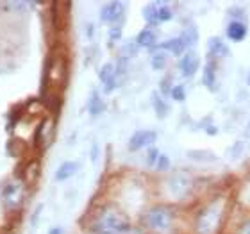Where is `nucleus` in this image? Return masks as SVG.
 I'll return each instance as SVG.
<instances>
[{"instance_id":"nucleus-1","label":"nucleus","mask_w":250,"mask_h":234,"mask_svg":"<svg viewBox=\"0 0 250 234\" xmlns=\"http://www.w3.org/2000/svg\"><path fill=\"white\" fill-rule=\"evenodd\" d=\"M130 229L129 222L116 211H102L99 218L95 220L93 233L95 234H124Z\"/></svg>"},{"instance_id":"nucleus-2","label":"nucleus","mask_w":250,"mask_h":234,"mask_svg":"<svg viewBox=\"0 0 250 234\" xmlns=\"http://www.w3.org/2000/svg\"><path fill=\"white\" fill-rule=\"evenodd\" d=\"M146 225L150 227L152 231H157V233H167L172 227V214L167 209H152L150 213H146L145 216Z\"/></svg>"},{"instance_id":"nucleus-3","label":"nucleus","mask_w":250,"mask_h":234,"mask_svg":"<svg viewBox=\"0 0 250 234\" xmlns=\"http://www.w3.org/2000/svg\"><path fill=\"white\" fill-rule=\"evenodd\" d=\"M124 2H107L100 9V20L104 21V23H116L124 16Z\"/></svg>"},{"instance_id":"nucleus-4","label":"nucleus","mask_w":250,"mask_h":234,"mask_svg":"<svg viewBox=\"0 0 250 234\" xmlns=\"http://www.w3.org/2000/svg\"><path fill=\"white\" fill-rule=\"evenodd\" d=\"M157 134L156 130H136L134 134L130 136L129 140V150H140L143 147L146 145H152L154 141H156Z\"/></svg>"},{"instance_id":"nucleus-5","label":"nucleus","mask_w":250,"mask_h":234,"mask_svg":"<svg viewBox=\"0 0 250 234\" xmlns=\"http://www.w3.org/2000/svg\"><path fill=\"white\" fill-rule=\"evenodd\" d=\"M198 66H200V59H198L197 54L191 52V50H188V52L183 54L181 59H179V70H181V73H183L184 77H193V75L197 73Z\"/></svg>"},{"instance_id":"nucleus-6","label":"nucleus","mask_w":250,"mask_h":234,"mask_svg":"<svg viewBox=\"0 0 250 234\" xmlns=\"http://www.w3.org/2000/svg\"><path fill=\"white\" fill-rule=\"evenodd\" d=\"M247 36V25L240 20H232L227 25V38L230 42H243Z\"/></svg>"},{"instance_id":"nucleus-7","label":"nucleus","mask_w":250,"mask_h":234,"mask_svg":"<svg viewBox=\"0 0 250 234\" xmlns=\"http://www.w3.org/2000/svg\"><path fill=\"white\" fill-rule=\"evenodd\" d=\"M157 48H161V50H170V52L173 54V56H183V54H186L188 50V45L184 43L183 36H177V38H172V40H168V42L161 43Z\"/></svg>"},{"instance_id":"nucleus-8","label":"nucleus","mask_w":250,"mask_h":234,"mask_svg":"<svg viewBox=\"0 0 250 234\" xmlns=\"http://www.w3.org/2000/svg\"><path fill=\"white\" fill-rule=\"evenodd\" d=\"M208 50L211 56H214V58H224V56H227L229 54V48H227V45L224 43V40L218 36H213L208 40Z\"/></svg>"},{"instance_id":"nucleus-9","label":"nucleus","mask_w":250,"mask_h":234,"mask_svg":"<svg viewBox=\"0 0 250 234\" xmlns=\"http://www.w3.org/2000/svg\"><path fill=\"white\" fill-rule=\"evenodd\" d=\"M202 83H204V86L208 89H211V91L216 89V66H214L213 61H209L208 64H206V68H204Z\"/></svg>"},{"instance_id":"nucleus-10","label":"nucleus","mask_w":250,"mask_h":234,"mask_svg":"<svg viewBox=\"0 0 250 234\" xmlns=\"http://www.w3.org/2000/svg\"><path fill=\"white\" fill-rule=\"evenodd\" d=\"M77 170H79V163L64 161L61 167L58 168V172H56V181H66V179H70L72 175H75Z\"/></svg>"},{"instance_id":"nucleus-11","label":"nucleus","mask_w":250,"mask_h":234,"mask_svg":"<svg viewBox=\"0 0 250 234\" xmlns=\"http://www.w3.org/2000/svg\"><path fill=\"white\" fill-rule=\"evenodd\" d=\"M105 109V104H104V100L100 99V95L97 89H93L91 91V95H89V100H88V111H89V115H100L102 111Z\"/></svg>"},{"instance_id":"nucleus-12","label":"nucleus","mask_w":250,"mask_h":234,"mask_svg":"<svg viewBox=\"0 0 250 234\" xmlns=\"http://www.w3.org/2000/svg\"><path fill=\"white\" fill-rule=\"evenodd\" d=\"M157 42V36L156 32L152 31L150 27H146V29H143V31L138 34V38H136V43H138V47H154Z\"/></svg>"},{"instance_id":"nucleus-13","label":"nucleus","mask_w":250,"mask_h":234,"mask_svg":"<svg viewBox=\"0 0 250 234\" xmlns=\"http://www.w3.org/2000/svg\"><path fill=\"white\" fill-rule=\"evenodd\" d=\"M188 157L189 159H193V161H200V163H213L216 161L218 157L214 156L213 152L209 150H188Z\"/></svg>"},{"instance_id":"nucleus-14","label":"nucleus","mask_w":250,"mask_h":234,"mask_svg":"<svg viewBox=\"0 0 250 234\" xmlns=\"http://www.w3.org/2000/svg\"><path fill=\"white\" fill-rule=\"evenodd\" d=\"M157 5H159V2H152V4L145 5V9H143V18L146 20V23H148V25H157V23H159Z\"/></svg>"},{"instance_id":"nucleus-15","label":"nucleus","mask_w":250,"mask_h":234,"mask_svg":"<svg viewBox=\"0 0 250 234\" xmlns=\"http://www.w3.org/2000/svg\"><path fill=\"white\" fill-rule=\"evenodd\" d=\"M152 104H154V109L157 113V118H165L168 115V106L165 104V100L159 97V93L152 95Z\"/></svg>"},{"instance_id":"nucleus-16","label":"nucleus","mask_w":250,"mask_h":234,"mask_svg":"<svg viewBox=\"0 0 250 234\" xmlns=\"http://www.w3.org/2000/svg\"><path fill=\"white\" fill-rule=\"evenodd\" d=\"M181 36H183L184 43H186L188 47H195V45L198 43V31L195 29V27H189V29H186Z\"/></svg>"},{"instance_id":"nucleus-17","label":"nucleus","mask_w":250,"mask_h":234,"mask_svg":"<svg viewBox=\"0 0 250 234\" xmlns=\"http://www.w3.org/2000/svg\"><path fill=\"white\" fill-rule=\"evenodd\" d=\"M150 64H152V68H154V70H163V68L167 66V54H163V52L152 54Z\"/></svg>"},{"instance_id":"nucleus-18","label":"nucleus","mask_w":250,"mask_h":234,"mask_svg":"<svg viewBox=\"0 0 250 234\" xmlns=\"http://www.w3.org/2000/svg\"><path fill=\"white\" fill-rule=\"evenodd\" d=\"M157 15H159V23H163V21L172 20L173 13L167 4H159L157 5Z\"/></svg>"},{"instance_id":"nucleus-19","label":"nucleus","mask_w":250,"mask_h":234,"mask_svg":"<svg viewBox=\"0 0 250 234\" xmlns=\"http://www.w3.org/2000/svg\"><path fill=\"white\" fill-rule=\"evenodd\" d=\"M138 43H127V45H124L122 47V50H120V54H122V58L124 59H129V58H132V56H136L138 54Z\"/></svg>"},{"instance_id":"nucleus-20","label":"nucleus","mask_w":250,"mask_h":234,"mask_svg":"<svg viewBox=\"0 0 250 234\" xmlns=\"http://www.w3.org/2000/svg\"><path fill=\"white\" fill-rule=\"evenodd\" d=\"M170 95H172L173 100H177V102H183L184 99H186V89H184L183 84H175L172 88V91H170Z\"/></svg>"},{"instance_id":"nucleus-21","label":"nucleus","mask_w":250,"mask_h":234,"mask_svg":"<svg viewBox=\"0 0 250 234\" xmlns=\"http://www.w3.org/2000/svg\"><path fill=\"white\" fill-rule=\"evenodd\" d=\"M159 156H161V152L157 150V149H154V147H152L150 150L146 152V165H148V167H156V165H157V159H159Z\"/></svg>"},{"instance_id":"nucleus-22","label":"nucleus","mask_w":250,"mask_h":234,"mask_svg":"<svg viewBox=\"0 0 250 234\" xmlns=\"http://www.w3.org/2000/svg\"><path fill=\"white\" fill-rule=\"evenodd\" d=\"M168 167H170V157H168L167 154H161L159 159H157L156 168L159 170V172H165V170H168Z\"/></svg>"},{"instance_id":"nucleus-23","label":"nucleus","mask_w":250,"mask_h":234,"mask_svg":"<svg viewBox=\"0 0 250 234\" xmlns=\"http://www.w3.org/2000/svg\"><path fill=\"white\" fill-rule=\"evenodd\" d=\"M120 38H122V25H113L109 29V40H111V43L118 42Z\"/></svg>"},{"instance_id":"nucleus-24","label":"nucleus","mask_w":250,"mask_h":234,"mask_svg":"<svg viewBox=\"0 0 250 234\" xmlns=\"http://www.w3.org/2000/svg\"><path fill=\"white\" fill-rule=\"evenodd\" d=\"M42 209H43V206H38V209L34 211V216H32V225H36L38 224V218H40V213H42Z\"/></svg>"},{"instance_id":"nucleus-25","label":"nucleus","mask_w":250,"mask_h":234,"mask_svg":"<svg viewBox=\"0 0 250 234\" xmlns=\"http://www.w3.org/2000/svg\"><path fill=\"white\" fill-rule=\"evenodd\" d=\"M97 152H99V147L95 143L93 149H91V161H97Z\"/></svg>"},{"instance_id":"nucleus-26","label":"nucleus","mask_w":250,"mask_h":234,"mask_svg":"<svg viewBox=\"0 0 250 234\" xmlns=\"http://www.w3.org/2000/svg\"><path fill=\"white\" fill-rule=\"evenodd\" d=\"M48 234H62V229L61 227H54V229L48 231Z\"/></svg>"},{"instance_id":"nucleus-27","label":"nucleus","mask_w":250,"mask_h":234,"mask_svg":"<svg viewBox=\"0 0 250 234\" xmlns=\"http://www.w3.org/2000/svg\"><path fill=\"white\" fill-rule=\"evenodd\" d=\"M124 234H141L140 231H136V229H132V227H130L129 231H127V233H124Z\"/></svg>"},{"instance_id":"nucleus-28","label":"nucleus","mask_w":250,"mask_h":234,"mask_svg":"<svg viewBox=\"0 0 250 234\" xmlns=\"http://www.w3.org/2000/svg\"><path fill=\"white\" fill-rule=\"evenodd\" d=\"M249 129H250V122H249Z\"/></svg>"},{"instance_id":"nucleus-29","label":"nucleus","mask_w":250,"mask_h":234,"mask_svg":"<svg viewBox=\"0 0 250 234\" xmlns=\"http://www.w3.org/2000/svg\"><path fill=\"white\" fill-rule=\"evenodd\" d=\"M249 83H250V77H249Z\"/></svg>"}]
</instances>
